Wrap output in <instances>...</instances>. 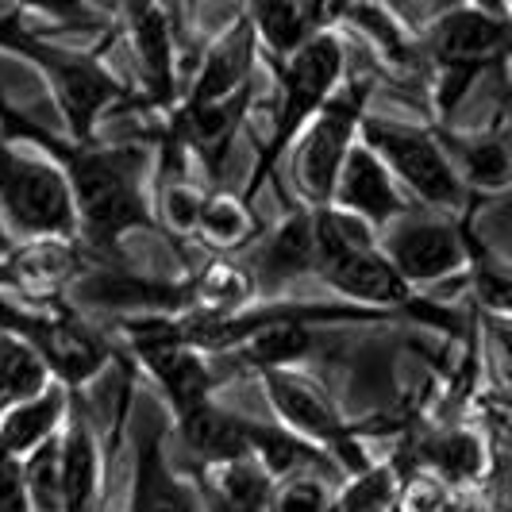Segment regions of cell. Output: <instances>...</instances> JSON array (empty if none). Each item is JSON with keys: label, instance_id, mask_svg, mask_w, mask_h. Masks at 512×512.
<instances>
[{"label": "cell", "instance_id": "cell-29", "mask_svg": "<svg viewBox=\"0 0 512 512\" xmlns=\"http://www.w3.org/2000/svg\"><path fill=\"white\" fill-rule=\"evenodd\" d=\"M62 439V436H58ZM51 439L24 459V486L31 512H62V447Z\"/></svg>", "mask_w": 512, "mask_h": 512}, {"label": "cell", "instance_id": "cell-12", "mask_svg": "<svg viewBox=\"0 0 512 512\" xmlns=\"http://www.w3.org/2000/svg\"><path fill=\"white\" fill-rule=\"evenodd\" d=\"M135 462H131L128 512H205L201 489L189 486L166 459V428L162 416L135 420Z\"/></svg>", "mask_w": 512, "mask_h": 512}, {"label": "cell", "instance_id": "cell-1", "mask_svg": "<svg viewBox=\"0 0 512 512\" xmlns=\"http://www.w3.org/2000/svg\"><path fill=\"white\" fill-rule=\"evenodd\" d=\"M0 131L12 143H27L39 154H47L54 166L66 174L77 205L81 239L89 247H116L128 231L154 228V212L143 189L147 154L131 147H97V143H74L70 135L58 139L43 131L24 112L0 101Z\"/></svg>", "mask_w": 512, "mask_h": 512}, {"label": "cell", "instance_id": "cell-9", "mask_svg": "<svg viewBox=\"0 0 512 512\" xmlns=\"http://www.w3.org/2000/svg\"><path fill=\"white\" fill-rule=\"evenodd\" d=\"M385 258L393 262V270L416 289V285H432L443 278H455L459 270L470 266V235L462 224L447 216H401L397 224L378 235Z\"/></svg>", "mask_w": 512, "mask_h": 512}, {"label": "cell", "instance_id": "cell-35", "mask_svg": "<svg viewBox=\"0 0 512 512\" xmlns=\"http://www.w3.org/2000/svg\"><path fill=\"white\" fill-rule=\"evenodd\" d=\"M501 378H505V389L512 393V362H501Z\"/></svg>", "mask_w": 512, "mask_h": 512}, {"label": "cell", "instance_id": "cell-25", "mask_svg": "<svg viewBox=\"0 0 512 512\" xmlns=\"http://www.w3.org/2000/svg\"><path fill=\"white\" fill-rule=\"evenodd\" d=\"M51 385L54 378L47 370V362L39 359L24 339L0 332V412L43 397Z\"/></svg>", "mask_w": 512, "mask_h": 512}, {"label": "cell", "instance_id": "cell-34", "mask_svg": "<svg viewBox=\"0 0 512 512\" xmlns=\"http://www.w3.org/2000/svg\"><path fill=\"white\" fill-rule=\"evenodd\" d=\"M16 251H20V239H16V235L8 231V224L0 220V262H8V258L16 255Z\"/></svg>", "mask_w": 512, "mask_h": 512}, {"label": "cell", "instance_id": "cell-18", "mask_svg": "<svg viewBox=\"0 0 512 512\" xmlns=\"http://www.w3.org/2000/svg\"><path fill=\"white\" fill-rule=\"evenodd\" d=\"M247 20L255 27L258 47L270 54L278 66L285 58H293L297 51H305L308 43L324 31H335V20H343V8L332 4H289V0H262L243 8Z\"/></svg>", "mask_w": 512, "mask_h": 512}, {"label": "cell", "instance_id": "cell-33", "mask_svg": "<svg viewBox=\"0 0 512 512\" xmlns=\"http://www.w3.org/2000/svg\"><path fill=\"white\" fill-rule=\"evenodd\" d=\"M0 512H31L24 486V459L0 451Z\"/></svg>", "mask_w": 512, "mask_h": 512}, {"label": "cell", "instance_id": "cell-15", "mask_svg": "<svg viewBox=\"0 0 512 512\" xmlns=\"http://www.w3.org/2000/svg\"><path fill=\"white\" fill-rule=\"evenodd\" d=\"M332 205L366 220L378 235L389 224H397L401 216H409V205H405V197H401L393 174L385 170V162L362 139L359 147L347 154V162H343V174L335 181Z\"/></svg>", "mask_w": 512, "mask_h": 512}, {"label": "cell", "instance_id": "cell-21", "mask_svg": "<svg viewBox=\"0 0 512 512\" xmlns=\"http://www.w3.org/2000/svg\"><path fill=\"white\" fill-rule=\"evenodd\" d=\"M70 405H74V393H70L66 385L54 382L43 397L0 412V451L12 455V459L35 455L39 447H47L51 439L62 436Z\"/></svg>", "mask_w": 512, "mask_h": 512}, {"label": "cell", "instance_id": "cell-10", "mask_svg": "<svg viewBox=\"0 0 512 512\" xmlns=\"http://www.w3.org/2000/svg\"><path fill=\"white\" fill-rule=\"evenodd\" d=\"M316 278L328 289H335L343 301L366 308V312H382V316H389V312H412L420 320L443 324V312H432V305L416 301L412 285L385 258L382 243L316 262Z\"/></svg>", "mask_w": 512, "mask_h": 512}, {"label": "cell", "instance_id": "cell-14", "mask_svg": "<svg viewBox=\"0 0 512 512\" xmlns=\"http://www.w3.org/2000/svg\"><path fill=\"white\" fill-rule=\"evenodd\" d=\"M255 54H258L255 27L247 20V12H239V16L224 27V35L208 47L205 62L197 66V74L189 81L181 104H189V108H197V104H220V101L239 97V93H247V89H255V85H251Z\"/></svg>", "mask_w": 512, "mask_h": 512}, {"label": "cell", "instance_id": "cell-4", "mask_svg": "<svg viewBox=\"0 0 512 512\" xmlns=\"http://www.w3.org/2000/svg\"><path fill=\"white\" fill-rule=\"evenodd\" d=\"M12 54H24L51 85V97L74 143H97L93 131L101 124V116L108 108L128 101V85L112 74L101 58L54 47L43 39V31H31V24H24V31L16 35Z\"/></svg>", "mask_w": 512, "mask_h": 512}, {"label": "cell", "instance_id": "cell-3", "mask_svg": "<svg viewBox=\"0 0 512 512\" xmlns=\"http://www.w3.org/2000/svg\"><path fill=\"white\" fill-rule=\"evenodd\" d=\"M278 74V116H274V131L266 139V147L258 154V166L247 185L243 205H251L262 181L270 178V170L278 166L285 151H293V143L301 139V131L324 112V104L332 101L343 85V43L335 31H324L308 43L305 51L285 58L274 66Z\"/></svg>", "mask_w": 512, "mask_h": 512}, {"label": "cell", "instance_id": "cell-6", "mask_svg": "<svg viewBox=\"0 0 512 512\" xmlns=\"http://www.w3.org/2000/svg\"><path fill=\"white\" fill-rule=\"evenodd\" d=\"M362 143L382 158L393 181L405 185L420 205L436 208V212H459L466 205V185L455 174L436 131L366 116L362 120Z\"/></svg>", "mask_w": 512, "mask_h": 512}, {"label": "cell", "instance_id": "cell-13", "mask_svg": "<svg viewBox=\"0 0 512 512\" xmlns=\"http://www.w3.org/2000/svg\"><path fill=\"white\" fill-rule=\"evenodd\" d=\"M124 24L131 35V51L143 70L147 104L162 112H178V47H174V24L162 4H128Z\"/></svg>", "mask_w": 512, "mask_h": 512}, {"label": "cell", "instance_id": "cell-22", "mask_svg": "<svg viewBox=\"0 0 512 512\" xmlns=\"http://www.w3.org/2000/svg\"><path fill=\"white\" fill-rule=\"evenodd\" d=\"M443 151L466 193H505L512 189V139L509 135H451L436 131Z\"/></svg>", "mask_w": 512, "mask_h": 512}, {"label": "cell", "instance_id": "cell-19", "mask_svg": "<svg viewBox=\"0 0 512 512\" xmlns=\"http://www.w3.org/2000/svg\"><path fill=\"white\" fill-rule=\"evenodd\" d=\"M243 436L251 447V459L270 474V482H289L301 474H324V478H347L339 470V462L332 455H324L320 447H312L308 439L293 436L282 424H258L243 416Z\"/></svg>", "mask_w": 512, "mask_h": 512}, {"label": "cell", "instance_id": "cell-17", "mask_svg": "<svg viewBox=\"0 0 512 512\" xmlns=\"http://www.w3.org/2000/svg\"><path fill=\"white\" fill-rule=\"evenodd\" d=\"M62 512H101L104 505V462L97 432L85 416V401L74 393V405L62 428Z\"/></svg>", "mask_w": 512, "mask_h": 512}, {"label": "cell", "instance_id": "cell-16", "mask_svg": "<svg viewBox=\"0 0 512 512\" xmlns=\"http://www.w3.org/2000/svg\"><path fill=\"white\" fill-rule=\"evenodd\" d=\"M131 343L139 351V362L151 370V378L162 389L166 405L174 409V416L212 401L216 370H212L205 351L170 343V339H131Z\"/></svg>", "mask_w": 512, "mask_h": 512}, {"label": "cell", "instance_id": "cell-26", "mask_svg": "<svg viewBox=\"0 0 512 512\" xmlns=\"http://www.w3.org/2000/svg\"><path fill=\"white\" fill-rule=\"evenodd\" d=\"M343 20L359 31L366 43H374V51L382 54L389 66H405L412 70L420 62V47L409 35V27L401 24L389 8H378V4H351L343 8Z\"/></svg>", "mask_w": 512, "mask_h": 512}, {"label": "cell", "instance_id": "cell-20", "mask_svg": "<svg viewBox=\"0 0 512 512\" xmlns=\"http://www.w3.org/2000/svg\"><path fill=\"white\" fill-rule=\"evenodd\" d=\"M178 424V436L185 455L197 462L201 470H216V466H228V462L251 459V447L243 436V416L220 409L216 401H205L197 409L174 416Z\"/></svg>", "mask_w": 512, "mask_h": 512}, {"label": "cell", "instance_id": "cell-32", "mask_svg": "<svg viewBox=\"0 0 512 512\" xmlns=\"http://www.w3.org/2000/svg\"><path fill=\"white\" fill-rule=\"evenodd\" d=\"M393 512H451L447 486L439 478H432V474H420V478H412V482L401 486Z\"/></svg>", "mask_w": 512, "mask_h": 512}, {"label": "cell", "instance_id": "cell-27", "mask_svg": "<svg viewBox=\"0 0 512 512\" xmlns=\"http://www.w3.org/2000/svg\"><path fill=\"white\" fill-rule=\"evenodd\" d=\"M470 289L486 320H512V266L505 258L489 255L478 239H470Z\"/></svg>", "mask_w": 512, "mask_h": 512}, {"label": "cell", "instance_id": "cell-30", "mask_svg": "<svg viewBox=\"0 0 512 512\" xmlns=\"http://www.w3.org/2000/svg\"><path fill=\"white\" fill-rule=\"evenodd\" d=\"M339 493L332 489V478L324 474H301L274 486V505L270 512H335Z\"/></svg>", "mask_w": 512, "mask_h": 512}, {"label": "cell", "instance_id": "cell-2", "mask_svg": "<svg viewBox=\"0 0 512 512\" xmlns=\"http://www.w3.org/2000/svg\"><path fill=\"white\" fill-rule=\"evenodd\" d=\"M0 220L27 243H77V205L66 174L35 147L20 151L0 131Z\"/></svg>", "mask_w": 512, "mask_h": 512}, {"label": "cell", "instance_id": "cell-31", "mask_svg": "<svg viewBox=\"0 0 512 512\" xmlns=\"http://www.w3.org/2000/svg\"><path fill=\"white\" fill-rule=\"evenodd\" d=\"M205 201H208V193L193 189L189 181H181V178L166 181V185L158 189V220L174 231V235H189V231H197V224H201Z\"/></svg>", "mask_w": 512, "mask_h": 512}, {"label": "cell", "instance_id": "cell-11", "mask_svg": "<svg viewBox=\"0 0 512 512\" xmlns=\"http://www.w3.org/2000/svg\"><path fill=\"white\" fill-rule=\"evenodd\" d=\"M512 47V16L497 8L459 4L439 12L424 35V54L436 70H474L482 74Z\"/></svg>", "mask_w": 512, "mask_h": 512}, {"label": "cell", "instance_id": "cell-5", "mask_svg": "<svg viewBox=\"0 0 512 512\" xmlns=\"http://www.w3.org/2000/svg\"><path fill=\"white\" fill-rule=\"evenodd\" d=\"M366 101H370V81H362V77L343 81L339 93L324 104V112L293 143V181H297V193H301V201H308V208L332 205L343 162L362 139Z\"/></svg>", "mask_w": 512, "mask_h": 512}, {"label": "cell", "instance_id": "cell-7", "mask_svg": "<svg viewBox=\"0 0 512 512\" xmlns=\"http://www.w3.org/2000/svg\"><path fill=\"white\" fill-rule=\"evenodd\" d=\"M0 332L24 339L27 347L47 362L51 378L77 393L104 362L112 359V347L93 332L74 308H20L0 297Z\"/></svg>", "mask_w": 512, "mask_h": 512}, {"label": "cell", "instance_id": "cell-8", "mask_svg": "<svg viewBox=\"0 0 512 512\" xmlns=\"http://www.w3.org/2000/svg\"><path fill=\"white\" fill-rule=\"evenodd\" d=\"M262 385H266V397L278 412L282 428L308 439L324 455H332L347 478H362L370 470V455L362 451L359 436L347 428V420L335 412V405L320 385L293 374V370H266Z\"/></svg>", "mask_w": 512, "mask_h": 512}, {"label": "cell", "instance_id": "cell-24", "mask_svg": "<svg viewBox=\"0 0 512 512\" xmlns=\"http://www.w3.org/2000/svg\"><path fill=\"white\" fill-rule=\"evenodd\" d=\"M420 462L443 486H470V482H478L486 474L489 455L478 432L447 428V432H436V436H428L420 443Z\"/></svg>", "mask_w": 512, "mask_h": 512}, {"label": "cell", "instance_id": "cell-28", "mask_svg": "<svg viewBox=\"0 0 512 512\" xmlns=\"http://www.w3.org/2000/svg\"><path fill=\"white\" fill-rule=\"evenodd\" d=\"M197 231L205 235L212 247H239L255 231L251 205H243V197H231V193H208Z\"/></svg>", "mask_w": 512, "mask_h": 512}, {"label": "cell", "instance_id": "cell-23", "mask_svg": "<svg viewBox=\"0 0 512 512\" xmlns=\"http://www.w3.org/2000/svg\"><path fill=\"white\" fill-rule=\"evenodd\" d=\"M316 274V247H312V208L293 212L270 243L255 255V285L262 293H282L289 282Z\"/></svg>", "mask_w": 512, "mask_h": 512}]
</instances>
